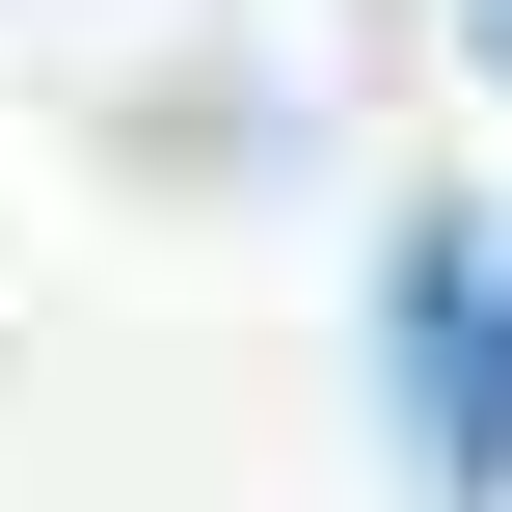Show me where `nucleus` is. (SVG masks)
Returning a JSON list of instances; mask_svg holds the SVG:
<instances>
[{"mask_svg":"<svg viewBox=\"0 0 512 512\" xmlns=\"http://www.w3.org/2000/svg\"><path fill=\"white\" fill-rule=\"evenodd\" d=\"M405 324H432V351H405V405H432V459H486V486H512V297L459 270V243H432V270H405Z\"/></svg>","mask_w":512,"mask_h":512,"instance_id":"nucleus-1","label":"nucleus"}]
</instances>
